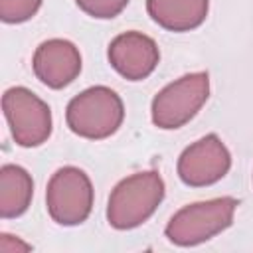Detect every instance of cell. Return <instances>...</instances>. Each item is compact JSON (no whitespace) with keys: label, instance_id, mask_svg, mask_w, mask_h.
Here are the masks:
<instances>
[{"label":"cell","instance_id":"3957f363","mask_svg":"<svg viewBox=\"0 0 253 253\" xmlns=\"http://www.w3.org/2000/svg\"><path fill=\"white\" fill-rule=\"evenodd\" d=\"M237 210V200L231 196H221L206 202H196L178 210L164 233L170 243L180 247L200 245L223 229H227L233 221V213Z\"/></svg>","mask_w":253,"mask_h":253},{"label":"cell","instance_id":"ba28073f","mask_svg":"<svg viewBox=\"0 0 253 253\" xmlns=\"http://www.w3.org/2000/svg\"><path fill=\"white\" fill-rule=\"evenodd\" d=\"M109 63L128 81L146 79L160 61L158 45L142 32H125L109 43Z\"/></svg>","mask_w":253,"mask_h":253},{"label":"cell","instance_id":"7c38bea8","mask_svg":"<svg viewBox=\"0 0 253 253\" xmlns=\"http://www.w3.org/2000/svg\"><path fill=\"white\" fill-rule=\"evenodd\" d=\"M42 0H0V18L6 24H22L36 16Z\"/></svg>","mask_w":253,"mask_h":253},{"label":"cell","instance_id":"6da1fadb","mask_svg":"<svg viewBox=\"0 0 253 253\" xmlns=\"http://www.w3.org/2000/svg\"><path fill=\"white\" fill-rule=\"evenodd\" d=\"M164 198V180L158 172H138L121 180L107 204V221L115 229H132L142 225Z\"/></svg>","mask_w":253,"mask_h":253},{"label":"cell","instance_id":"5bb4252c","mask_svg":"<svg viewBox=\"0 0 253 253\" xmlns=\"http://www.w3.org/2000/svg\"><path fill=\"white\" fill-rule=\"evenodd\" d=\"M32 245L20 241V239H14L12 235L8 233H0V251L2 253H14V251H30Z\"/></svg>","mask_w":253,"mask_h":253},{"label":"cell","instance_id":"8fae6325","mask_svg":"<svg viewBox=\"0 0 253 253\" xmlns=\"http://www.w3.org/2000/svg\"><path fill=\"white\" fill-rule=\"evenodd\" d=\"M34 196V182L28 170L18 164H4L0 168V217L12 219L22 215Z\"/></svg>","mask_w":253,"mask_h":253},{"label":"cell","instance_id":"9c48e42d","mask_svg":"<svg viewBox=\"0 0 253 253\" xmlns=\"http://www.w3.org/2000/svg\"><path fill=\"white\" fill-rule=\"evenodd\" d=\"M32 67L36 77L49 89H63L81 73V53L67 40H47L38 45Z\"/></svg>","mask_w":253,"mask_h":253},{"label":"cell","instance_id":"30bf717a","mask_svg":"<svg viewBox=\"0 0 253 253\" xmlns=\"http://www.w3.org/2000/svg\"><path fill=\"white\" fill-rule=\"evenodd\" d=\"M210 0H146L148 16L164 30L190 32L204 24Z\"/></svg>","mask_w":253,"mask_h":253},{"label":"cell","instance_id":"8992f818","mask_svg":"<svg viewBox=\"0 0 253 253\" xmlns=\"http://www.w3.org/2000/svg\"><path fill=\"white\" fill-rule=\"evenodd\" d=\"M2 111L12 138L24 148L43 144L51 134V109L26 87H10L2 95Z\"/></svg>","mask_w":253,"mask_h":253},{"label":"cell","instance_id":"52a82bcc","mask_svg":"<svg viewBox=\"0 0 253 253\" xmlns=\"http://www.w3.org/2000/svg\"><path fill=\"white\" fill-rule=\"evenodd\" d=\"M231 168V154L217 134H206L184 148L178 158V176L186 186L204 188L219 182Z\"/></svg>","mask_w":253,"mask_h":253},{"label":"cell","instance_id":"7a4b0ae2","mask_svg":"<svg viewBox=\"0 0 253 253\" xmlns=\"http://www.w3.org/2000/svg\"><path fill=\"white\" fill-rule=\"evenodd\" d=\"M125 119V105L121 97L105 85H95L75 95L65 111V121L71 132L101 140L119 130Z\"/></svg>","mask_w":253,"mask_h":253},{"label":"cell","instance_id":"4fadbf2b","mask_svg":"<svg viewBox=\"0 0 253 253\" xmlns=\"http://www.w3.org/2000/svg\"><path fill=\"white\" fill-rule=\"evenodd\" d=\"M75 2L85 14L99 20H109L119 16L128 4V0H75Z\"/></svg>","mask_w":253,"mask_h":253},{"label":"cell","instance_id":"277c9868","mask_svg":"<svg viewBox=\"0 0 253 253\" xmlns=\"http://www.w3.org/2000/svg\"><path fill=\"white\" fill-rule=\"evenodd\" d=\"M210 95V75L206 71L188 73L172 83L152 99V123L158 128L172 130L184 126L204 107Z\"/></svg>","mask_w":253,"mask_h":253},{"label":"cell","instance_id":"5b68a950","mask_svg":"<svg viewBox=\"0 0 253 253\" xmlns=\"http://www.w3.org/2000/svg\"><path fill=\"white\" fill-rule=\"evenodd\" d=\"M45 206L49 217L59 225L83 223L93 208V184L75 166L59 168L47 182Z\"/></svg>","mask_w":253,"mask_h":253}]
</instances>
